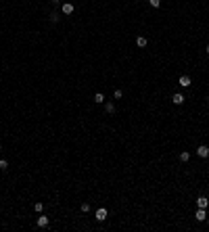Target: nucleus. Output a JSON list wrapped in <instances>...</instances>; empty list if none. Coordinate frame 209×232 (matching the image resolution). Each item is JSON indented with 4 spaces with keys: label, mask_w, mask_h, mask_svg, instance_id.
Wrapping results in <instances>:
<instances>
[{
    "label": "nucleus",
    "mask_w": 209,
    "mask_h": 232,
    "mask_svg": "<svg viewBox=\"0 0 209 232\" xmlns=\"http://www.w3.org/2000/svg\"><path fill=\"white\" fill-rule=\"evenodd\" d=\"M197 155H199L201 159H207V157H209V146H205V144H201V146L197 148Z\"/></svg>",
    "instance_id": "nucleus-1"
},
{
    "label": "nucleus",
    "mask_w": 209,
    "mask_h": 232,
    "mask_svg": "<svg viewBox=\"0 0 209 232\" xmlns=\"http://www.w3.org/2000/svg\"><path fill=\"white\" fill-rule=\"evenodd\" d=\"M107 215H109V211H107L105 207L96 209V220H98V222H105V220H107Z\"/></svg>",
    "instance_id": "nucleus-2"
},
{
    "label": "nucleus",
    "mask_w": 209,
    "mask_h": 232,
    "mask_svg": "<svg viewBox=\"0 0 209 232\" xmlns=\"http://www.w3.org/2000/svg\"><path fill=\"white\" fill-rule=\"evenodd\" d=\"M197 207H201V209H207V207H209V199L201 194V197L197 199Z\"/></svg>",
    "instance_id": "nucleus-3"
},
{
    "label": "nucleus",
    "mask_w": 209,
    "mask_h": 232,
    "mask_svg": "<svg viewBox=\"0 0 209 232\" xmlns=\"http://www.w3.org/2000/svg\"><path fill=\"white\" fill-rule=\"evenodd\" d=\"M61 11H63V15H71V13L75 11V6H73L71 2H63V8H61Z\"/></svg>",
    "instance_id": "nucleus-4"
},
{
    "label": "nucleus",
    "mask_w": 209,
    "mask_h": 232,
    "mask_svg": "<svg viewBox=\"0 0 209 232\" xmlns=\"http://www.w3.org/2000/svg\"><path fill=\"white\" fill-rule=\"evenodd\" d=\"M171 102H174V105H182V102H184V94H180V92L171 94Z\"/></svg>",
    "instance_id": "nucleus-5"
},
{
    "label": "nucleus",
    "mask_w": 209,
    "mask_h": 232,
    "mask_svg": "<svg viewBox=\"0 0 209 232\" xmlns=\"http://www.w3.org/2000/svg\"><path fill=\"white\" fill-rule=\"evenodd\" d=\"M178 84H180L182 88H188V86H190L192 82H190V78H188V75H182V78L178 80Z\"/></svg>",
    "instance_id": "nucleus-6"
},
{
    "label": "nucleus",
    "mask_w": 209,
    "mask_h": 232,
    "mask_svg": "<svg viewBox=\"0 0 209 232\" xmlns=\"http://www.w3.org/2000/svg\"><path fill=\"white\" fill-rule=\"evenodd\" d=\"M197 220H199V222H205V220H207V209H201V207H199V209H197Z\"/></svg>",
    "instance_id": "nucleus-7"
},
{
    "label": "nucleus",
    "mask_w": 209,
    "mask_h": 232,
    "mask_svg": "<svg viewBox=\"0 0 209 232\" xmlns=\"http://www.w3.org/2000/svg\"><path fill=\"white\" fill-rule=\"evenodd\" d=\"M48 226V215H38V228H46Z\"/></svg>",
    "instance_id": "nucleus-8"
},
{
    "label": "nucleus",
    "mask_w": 209,
    "mask_h": 232,
    "mask_svg": "<svg viewBox=\"0 0 209 232\" xmlns=\"http://www.w3.org/2000/svg\"><path fill=\"white\" fill-rule=\"evenodd\" d=\"M105 111H107L109 115H113V113H115V105H113V102H105Z\"/></svg>",
    "instance_id": "nucleus-9"
},
{
    "label": "nucleus",
    "mask_w": 209,
    "mask_h": 232,
    "mask_svg": "<svg viewBox=\"0 0 209 232\" xmlns=\"http://www.w3.org/2000/svg\"><path fill=\"white\" fill-rule=\"evenodd\" d=\"M136 44H138L140 48H144L146 46V38H144V36H138V38H136Z\"/></svg>",
    "instance_id": "nucleus-10"
},
{
    "label": "nucleus",
    "mask_w": 209,
    "mask_h": 232,
    "mask_svg": "<svg viewBox=\"0 0 209 232\" xmlns=\"http://www.w3.org/2000/svg\"><path fill=\"white\" fill-rule=\"evenodd\" d=\"M59 19H61V17H59V13H57V11H52V13H50V23H59Z\"/></svg>",
    "instance_id": "nucleus-11"
},
{
    "label": "nucleus",
    "mask_w": 209,
    "mask_h": 232,
    "mask_svg": "<svg viewBox=\"0 0 209 232\" xmlns=\"http://www.w3.org/2000/svg\"><path fill=\"white\" fill-rule=\"evenodd\" d=\"M188 159H190V153H188V151H182V153H180V161H184V163H186Z\"/></svg>",
    "instance_id": "nucleus-12"
},
{
    "label": "nucleus",
    "mask_w": 209,
    "mask_h": 232,
    "mask_svg": "<svg viewBox=\"0 0 209 232\" xmlns=\"http://www.w3.org/2000/svg\"><path fill=\"white\" fill-rule=\"evenodd\" d=\"M94 102H98V105H100V102H105V96H103L100 92H96V94H94Z\"/></svg>",
    "instance_id": "nucleus-13"
},
{
    "label": "nucleus",
    "mask_w": 209,
    "mask_h": 232,
    "mask_svg": "<svg viewBox=\"0 0 209 232\" xmlns=\"http://www.w3.org/2000/svg\"><path fill=\"white\" fill-rule=\"evenodd\" d=\"M34 211H36V213H42V211H44V205H42V203H36V205H34Z\"/></svg>",
    "instance_id": "nucleus-14"
},
{
    "label": "nucleus",
    "mask_w": 209,
    "mask_h": 232,
    "mask_svg": "<svg viewBox=\"0 0 209 232\" xmlns=\"http://www.w3.org/2000/svg\"><path fill=\"white\" fill-rule=\"evenodd\" d=\"M80 209H82L84 213H88V211H90V203H82V207H80Z\"/></svg>",
    "instance_id": "nucleus-15"
},
{
    "label": "nucleus",
    "mask_w": 209,
    "mask_h": 232,
    "mask_svg": "<svg viewBox=\"0 0 209 232\" xmlns=\"http://www.w3.org/2000/svg\"><path fill=\"white\" fill-rule=\"evenodd\" d=\"M149 4H151V6H153V8H157V6H159V4H161V0H149Z\"/></svg>",
    "instance_id": "nucleus-16"
},
{
    "label": "nucleus",
    "mask_w": 209,
    "mask_h": 232,
    "mask_svg": "<svg viewBox=\"0 0 209 232\" xmlns=\"http://www.w3.org/2000/svg\"><path fill=\"white\" fill-rule=\"evenodd\" d=\"M0 167H2V169H6V167H8V163H6V159H0Z\"/></svg>",
    "instance_id": "nucleus-17"
},
{
    "label": "nucleus",
    "mask_w": 209,
    "mask_h": 232,
    "mask_svg": "<svg viewBox=\"0 0 209 232\" xmlns=\"http://www.w3.org/2000/svg\"><path fill=\"white\" fill-rule=\"evenodd\" d=\"M205 50H207V54H209V44H207V48H205Z\"/></svg>",
    "instance_id": "nucleus-18"
},
{
    "label": "nucleus",
    "mask_w": 209,
    "mask_h": 232,
    "mask_svg": "<svg viewBox=\"0 0 209 232\" xmlns=\"http://www.w3.org/2000/svg\"><path fill=\"white\" fill-rule=\"evenodd\" d=\"M207 226H209V218H207Z\"/></svg>",
    "instance_id": "nucleus-19"
},
{
    "label": "nucleus",
    "mask_w": 209,
    "mask_h": 232,
    "mask_svg": "<svg viewBox=\"0 0 209 232\" xmlns=\"http://www.w3.org/2000/svg\"><path fill=\"white\" fill-rule=\"evenodd\" d=\"M207 102H209V96H207Z\"/></svg>",
    "instance_id": "nucleus-20"
},
{
    "label": "nucleus",
    "mask_w": 209,
    "mask_h": 232,
    "mask_svg": "<svg viewBox=\"0 0 209 232\" xmlns=\"http://www.w3.org/2000/svg\"><path fill=\"white\" fill-rule=\"evenodd\" d=\"M0 151H2V146H0Z\"/></svg>",
    "instance_id": "nucleus-21"
}]
</instances>
